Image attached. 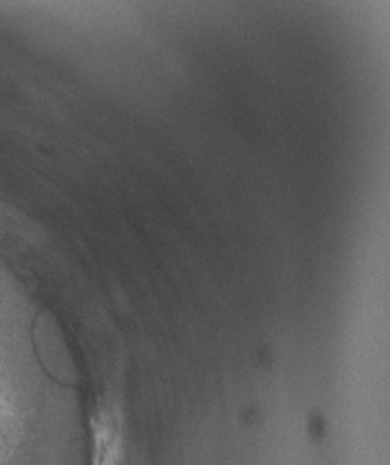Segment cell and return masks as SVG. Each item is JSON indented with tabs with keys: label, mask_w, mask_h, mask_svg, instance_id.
Segmentation results:
<instances>
[{
	"label": "cell",
	"mask_w": 390,
	"mask_h": 465,
	"mask_svg": "<svg viewBox=\"0 0 390 465\" xmlns=\"http://www.w3.org/2000/svg\"><path fill=\"white\" fill-rule=\"evenodd\" d=\"M93 465H119L123 427L114 404H102L93 416Z\"/></svg>",
	"instance_id": "1"
}]
</instances>
